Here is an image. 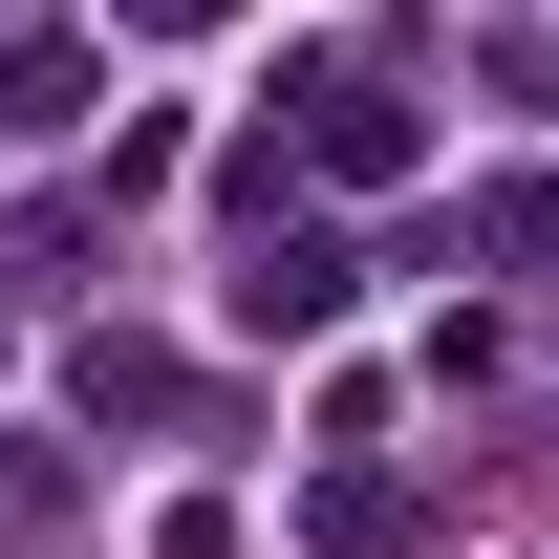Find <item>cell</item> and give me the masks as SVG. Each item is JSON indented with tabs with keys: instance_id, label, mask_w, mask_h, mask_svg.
Instances as JSON below:
<instances>
[{
	"instance_id": "obj_1",
	"label": "cell",
	"mask_w": 559,
	"mask_h": 559,
	"mask_svg": "<svg viewBox=\"0 0 559 559\" xmlns=\"http://www.w3.org/2000/svg\"><path fill=\"white\" fill-rule=\"evenodd\" d=\"M345 237H259V259H237V345H323V323H345Z\"/></svg>"
},
{
	"instance_id": "obj_2",
	"label": "cell",
	"mask_w": 559,
	"mask_h": 559,
	"mask_svg": "<svg viewBox=\"0 0 559 559\" xmlns=\"http://www.w3.org/2000/svg\"><path fill=\"white\" fill-rule=\"evenodd\" d=\"M301 151H323V173H345V194H388V173H409V86H301Z\"/></svg>"
},
{
	"instance_id": "obj_3",
	"label": "cell",
	"mask_w": 559,
	"mask_h": 559,
	"mask_svg": "<svg viewBox=\"0 0 559 559\" xmlns=\"http://www.w3.org/2000/svg\"><path fill=\"white\" fill-rule=\"evenodd\" d=\"M430 259H559V173H495V194L430 215Z\"/></svg>"
},
{
	"instance_id": "obj_4",
	"label": "cell",
	"mask_w": 559,
	"mask_h": 559,
	"mask_svg": "<svg viewBox=\"0 0 559 559\" xmlns=\"http://www.w3.org/2000/svg\"><path fill=\"white\" fill-rule=\"evenodd\" d=\"M86 86H108V66H86L66 22H44V44H22V66H0V130H86Z\"/></svg>"
},
{
	"instance_id": "obj_5",
	"label": "cell",
	"mask_w": 559,
	"mask_h": 559,
	"mask_svg": "<svg viewBox=\"0 0 559 559\" xmlns=\"http://www.w3.org/2000/svg\"><path fill=\"white\" fill-rule=\"evenodd\" d=\"M86 280V194H44V215H0V301H66Z\"/></svg>"
},
{
	"instance_id": "obj_6",
	"label": "cell",
	"mask_w": 559,
	"mask_h": 559,
	"mask_svg": "<svg viewBox=\"0 0 559 559\" xmlns=\"http://www.w3.org/2000/svg\"><path fill=\"white\" fill-rule=\"evenodd\" d=\"M130 22H151V44H215V22H237V0H130Z\"/></svg>"
}]
</instances>
